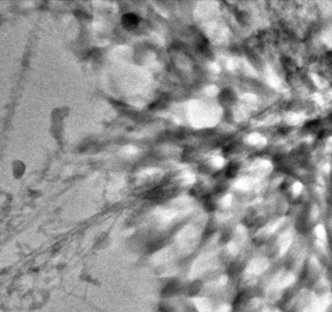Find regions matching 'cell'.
Returning a JSON list of instances; mask_svg holds the SVG:
<instances>
[{"label":"cell","instance_id":"6da1fadb","mask_svg":"<svg viewBox=\"0 0 332 312\" xmlns=\"http://www.w3.org/2000/svg\"><path fill=\"white\" fill-rule=\"evenodd\" d=\"M126 24L129 27H134V25H136L137 23V18L136 16L132 15V14H129L127 16H126V20H125Z\"/></svg>","mask_w":332,"mask_h":312},{"label":"cell","instance_id":"7a4b0ae2","mask_svg":"<svg viewBox=\"0 0 332 312\" xmlns=\"http://www.w3.org/2000/svg\"><path fill=\"white\" fill-rule=\"evenodd\" d=\"M236 172H237V168H236V167H235L234 165H231V166L229 167V168L227 169V174H228L230 177L234 176Z\"/></svg>","mask_w":332,"mask_h":312}]
</instances>
